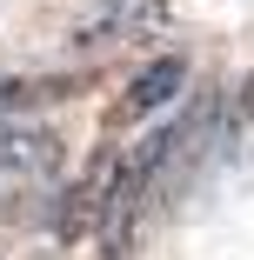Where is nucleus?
<instances>
[{
    "mask_svg": "<svg viewBox=\"0 0 254 260\" xmlns=\"http://www.w3.org/2000/svg\"><path fill=\"white\" fill-rule=\"evenodd\" d=\"M54 160H61V140L54 134L0 120V187H7V180H47Z\"/></svg>",
    "mask_w": 254,
    "mask_h": 260,
    "instance_id": "f257e3e1",
    "label": "nucleus"
},
{
    "mask_svg": "<svg viewBox=\"0 0 254 260\" xmlns=\"http://www.w3.org/2000/svg\"><path fill=\"white\" fill-rule=\"evenodd\" d=\"M181 87H187V60H181V54H161L154 67L134 74V87H127V100H121V114H127V120H147V114H161Z\"/></svg>",
    "mask_w": 254,
    "mask_h": 260,
    "instance_id": "f03ea898",
    "label": "nucleus"
}]
</instances>
